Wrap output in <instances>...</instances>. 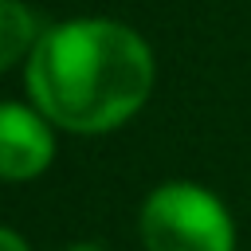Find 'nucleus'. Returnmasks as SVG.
<instances>
[{
	"instance_id": "nucleus-5",
	"label": "nucleus",
	"mask_w": 251,
	"mask_h": 251,
	"mask_svg": "<svg viewBox=\"0 0 251 251\" xmlns=\"http://www.w3.org/2000/svg\"><path fill=\"white\" fill-rule=\"evenodd\" d=\"M0 251H31V247L16 227H0Z\"/></svg>"
},
{
	"instance_id": "nucleus-1",
	"label": "nucleus",
	"mask_w": 251,
	"mask_h": 251,
	"mask_svg": "<svg viewBox=\"0 0 251 251\" xmlns=\"http://www.w3.org/2000/svg\"><path fill=\"white\" fill-rule=\"evenodd\" d=\"M157 59L141 31L110 16L43 27L24 63L31 106L63 133L94 137L126 126L153 94Z\"/></svg>"
},
{
	"instance_id": "nucleus-3",
	"label": "nucleus",
	"mask_w": 251,
	"mask_h": 251,
	"mask_svg": "<svg viewBox=\"0 0 251 251\" xmlns=\"http://www.w3.org/2000/svg\"><path fill=\"white\" fill-rule=\"evenodd\" d=\"M55 126L31 102H0V180L24 184L51 169Z\"/></svg>"
},
{
	"instance_id": "nucleus-6",
	"label": "nucleus",
	"mask_w": 251,
	"mask_h": 251,
	"mask_svg": "<svg viewBox=\"0 0 251 251\" xmlns=\"http://www.w3.org/2000/svg\"><path fill=\"white\" fill-rule=\"evenodd\" d=\"M63 251H106V247H98V243H71V247H63Z\"/></svg>"
},
{
	"instance_id": "nucleus-2",
	"label": "nucleus",
	"mask_w": 251,
	"mask_h": 251,
	"mask_svg": "<svg viewBox=\"0 0 251 251\" xmlns=\"http://www.w3.org/2000/svg\"><path fill=\"white\" fill-rule=\"evenodd\" d=\"M145 251H235L227 204L196 180L157 184L137 212Z\"/></svg>"
},
{
	"instance_id": "nucleus-4",
	"label": "nucleus",
	"mask_w": 251,
	"mask_h": 251,
	"mask_svg": "<svg viewBox=\"0 0 251 251\" xmlns=\"http://www.w3.org/2000/svg\"><path fill=\"white\" fill-rule=\"evenodd\" d=\"M39 35H43V24L24 0H0V71L27 63Z\"/></svg>"
}]
</instances>
